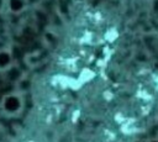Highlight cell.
Segmentation results:
<instances>
[{
  "mask_svg": "<svg viewBox=\"0 0 158 142\" xmlns=\"http://www.w3.org/2000/svg\"><path fill=\"white\" fill-rule=\"evenodd\" d=\"M25 107V99L23 95L19 91H11L2 95L0 100V110L5 116L9 117H17L21 115Z\"/></svg>",
  "mask_w": 158,
  "mask_h": 142,
  "instance_id": "6da1fadb",
  "label": "cell"
},
{
  "mask_svg": "<svg viewBox=\"0 0 158 142\" xmlns=\"http://www.w3.org/2000/svg\"><path fill=\"white\" fill-rule=\"evenodd\" d=\"M10 65H11V56H10V53L5 52V51H1L0 52V69L1 70L7 69Z\"/></svg>",
  "mask_w": 158,
  "mask_h": 142,
  "instance_id": "7a4b0ae2",
  "label": "cell"
},
{
  "mask_svg": "<svg viewBox=\"0 0 158 142\" xmlns=\"http://www.w3.org/2000/svg\"><path fill=\"white\" fill-rule=\"evenodd\" d=\"M0 131H1V125H0Z\"/></svg>",
  "mask_w": 158,
  "mask_h": 142,
  "instance_id": "3957f363",
  "label": "cell"
}]
</instances>
